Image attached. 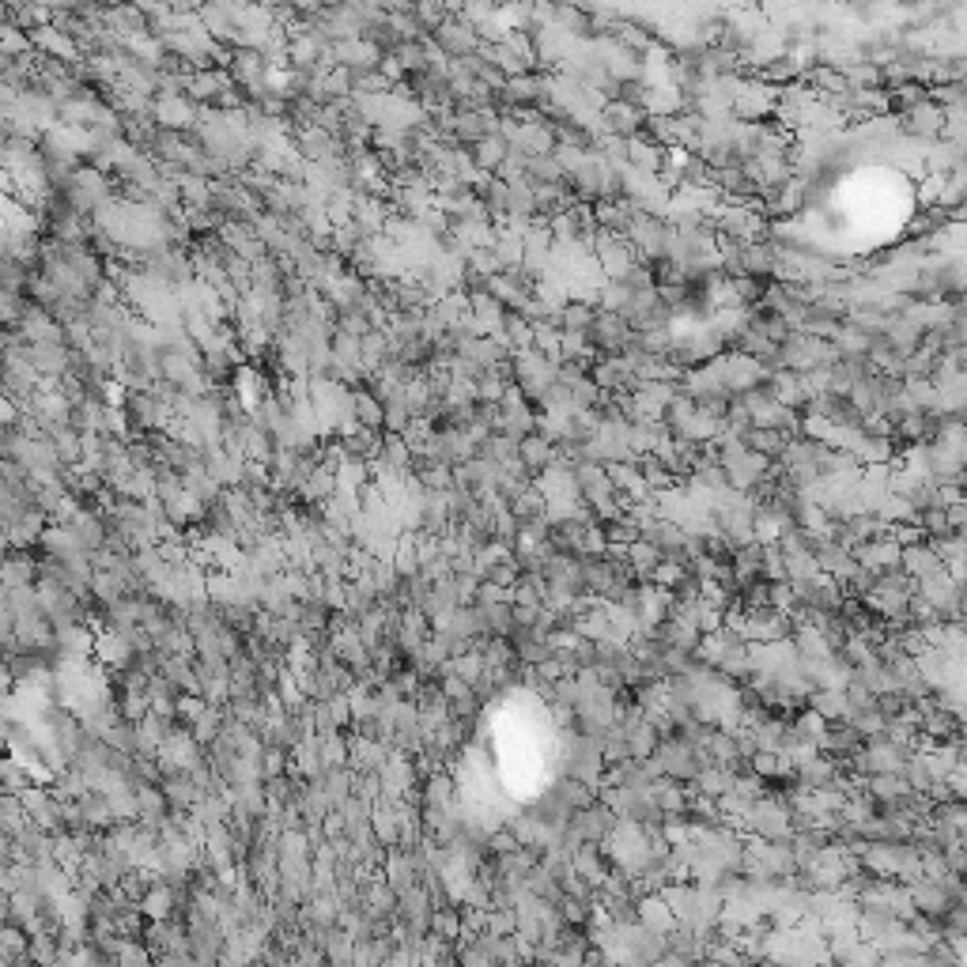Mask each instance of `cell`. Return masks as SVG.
Segmentation results:
<instances>
[{
    "label": "cell",
    "mask_w": 967,
    "mask_h": 967,
    "mask_svg": "<svg viewBox=\"0 0 967 967\" xmlns=\"http://www.w3.org/2000/svg\"><path fill=\"white\" fill-rule=\"evenodd\" d=\"M639 922H643L646 930H654L658 937H665V941H669V934L680 926L677 915H673V907H669V900H665L662 892H650V896L639 900Z\"/></svg>",
    "instance_id": "obj_1"
},
{
    "label": "cell",
    "mask_w": 967,
    "mask_h": 967,
    "mask_svg": "<svg viewBox=\"0 0 967 967\" xmlns=\"http://www.w3.org/2000/svg\"><path fill=\"white\" fill-rule=\"evenodd\" d=\"M140 911L152 918V922H167V918H174V892H170L167 884H152L144 892V900H140Z\"/></svg>",
    "instance_id": "obj_2"
},
{
    "label": "cell",
    "mask_w": 967,
    "mask_h": 967,
    "mask_svg": "<svg viewBox=\"0 0 967 967\" xmlns=\"http://www.w3.org/2000/svg\"><path fill=\"white\" fill-rule=\"evenodd\" d=\"M839 967H884V952L877 945H869V941H858L854 952Z\"/></svg>",
    "instance_id": "obj_3"
},
{
    "label": "cell",
    "mask_w": 967,
    "mask_h": 967,
    "mask_svg": "<svg viewBox=\"0 0 967 967\" xmlns=\"http://www.w3.org/2000/svg\"><path fill=\"white\" fill-rule=\"evenodd\" d=\"M964 896H967V877H964Z\"/></svg>",
    "instance_id": "obj_4"
}]
</instances>
